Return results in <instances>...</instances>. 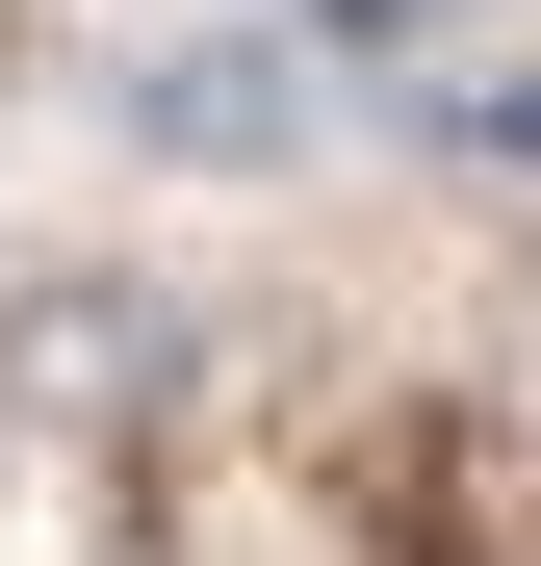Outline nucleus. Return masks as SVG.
<instances>
[{
    "instance_id": "nucleus-1",
    "label": "nucleus",
    "mask_w": 541,
    "mask_h": 566,
    "mask_svg": "<svg viewBox=\"0 0 541 566\" xmlns=\"http://www.w3.org/2000/svg\"><path fill=\"white\" fill-rule=\"evenodd\" d=\"M129 129L155 155H284L310 129V52L284 27H180V52H129Z\"/></svg>"
},
{
    "instance_id": "nucleus-2",
    "label": "nucleus",
    "mask_w": 541,
    "mask_h": 566,
    "mask_svg": "<svg viewBox=\"0 0 541 566\" xmlns=\"http://www.w3.org/2000/svg\"><path fill=\"white\" fill-rule=\"evenodd\" d=\"M310 27H438V0H310Z\"/></svg>"
}]
</instances>
